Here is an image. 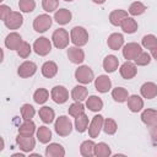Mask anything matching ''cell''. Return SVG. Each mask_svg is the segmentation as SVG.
<instances>
[{
	"label": "cell",
	"instance_id": "cell-1",
	"mask_svg": "<svg viewBox=\"0 0 157 157\" xmlns=\"http://www.w3.org/2000/svg\"><path fill=\"white\" fill-rule=\"evenodd\" d=\"M54 128H55V132L59 136L65 137V136L71 134V131H72V123H71V120L67 117L60 115L59 118H56Z\"/></svg>",
	"mask_w": 157,
	"mask_h": 157
},
{
	"label": "cell",
	"instance_id": "cell-2",
	"mask_svg": "<svg viewBox=\"0 0 157 157\" xmlns=\"http://www.w3.org/2000/svg\"><path fill=\"white\" fill-rule=\"evenodd\" d=\"M70 38H71V42L74 43V45L82 47V45L87 44V42H88V33L83 27L76 26L71 29Z\"/></svg>",
	"mask_w": 157,
	"mask_h": 157
},
{
	"label": "cell",
	"instance_id": "cell-3",
	"mask_svg": "<svg viewBox=\"0 0 157 157\" xmlns=\"http://www.w3.org/2000/svg\"><path fill=\"white\" fill-rule=\"evenodd\" d=\"M52 40H53V44L55 45V48L64 49L69 45V42L71 40V38L69 37V33H67L66 29L58 28V29L54 31V33L52 36Z\"/></svg>",
	"mask_w": 157,
	"mask_h": 157
},
{
	"label": "cell",
	"instance_id": "cell-4",
	"mask_svg": "<svg viewBox=\"0 0 157 157\" xmlns=\"http://www.w3.org/2000/svg\"><path fill=\"white\" fill-rule=\"evenodd\" d=\"M75 78L80 82V83H83V85H87L90 82H92V80L94 78V74L92 71V69L87 65H82V66H78L75 71Z\"/></svg>",
	"mask_w": 157,
	"mask_h": 157
},
{
	"label": "cell",
	"instance_id": "cell-5",
	"mask_svg": "<svg viewBox=\"0 0 157 157\" xmlns=\"http://www.w3.org/2000/svg\"><path fill=\"white\" fill-rule=\"evenodd\" d=\"M52 23H53V20L49 15H47V13L38 15L33 21V28H34L36 32L43 33V32H45L50 28Z\"/></svg>",
	"mask_w": 157,
	"mask_h": 157
},
{
	"label": "cell",
	"instance_id": "cell-6",
	"mask_svg": "<svg viewBox=\"0 0 157 157\" xmlns=\"http://www.w3.org/2000/svg\"><path fill=\"white\" fill-rule=\"evenodd\" d=\"M33 50L36 52V54H38L40 56H44V55H47V54L50 53V50H52V43H50V40L48 38L39 37L33 43Z\"/></svg>",
	"mask_w": 157,
	"mask_h": 157
},
{
	"label": "cell",
	"instance_id": "cell-7",
	"mask_svg": "<svg viewBox=\"0 0 157 157\" xmlns=\"http://www.w3.org/2000/svg\"><path fill=\"white\" fill-rule=\"evenodd\" d=\"M16 142L23 152H31L36 146V140L32 135H21V134H18V136L16 137Z\"/></svg>",
	"mask_w": 157,
	"mask_h": 157
},
{
	"label": "cell",
	"instance_id": "cell-8",
	"mask_svg": "<svg viewBox=\"0 0 157 157\" xmlns=\"http://www.w3.org/2000/svg\"><path fill=\"white\" fill-rule=\"evenodd\" d=\"M141 52H142L141 45L137 44V43L131 42V43H128V44L124 45V48H123V56L126 60H135Z\"/></svg>",
	"mask_w": 157,
	"mask_h": 157
},
{
	"label": "cell",
	"instance_id": "cell-9",
	"mask_svg": "<svg viewBox=\"0 0 157 157\" xmlns=\"http://www.w3.org/2000/svg\"><path fill=\"white\" fill-rule=\"evenodd\" d=\"M50 96H52V99L58 104H63L69 99V92L64 86L53 87V90L50 92Z\"/></svg>",
	"mask_w": 157,
	"mask_h": 157
},
{
	"label": "cell",
	"instance_id": "cell-10",
	"mask_svg": "<svg viewBox=\"0 0 157 157\" xmlns=\"http://www.w3.org/2000/svg\"><path fill=\"white\" fill-rule=\"evenodd\" d=\"M103 123H104V119H103L102 115L98 114V115L93 117V119H92V121H91V124L88 126V135H90V137H92V139L98 137L101 130L103 129Z\"/></svg>",
	"mask_w": 157,
	"mask_h": 157
},
{
	"label": "cell",
	"instance_id": "cell-11",
	"mask_svg": "<svg viewBox=\"0 0 157 157\" xmlns=\"http://www.w3.org/2000/svg\"><path fill=\"white\" fill-rule=\"evenodd\" d=\"M36 71H37V65L33 61H23L17 69L18 76L22 78H27V77L33 76L36 74Z\"/></svg>",
	"mask_w": 157,
	"mask_h": 157
},
{
	"label": "cell",
	"instance_id": "cell-12",
	"mask_svg": "<svg viewBox=\"0 0 157 157\" xmlns=\"http://www.w3.org/2000/svg\"><path fill=\"white\" fill-rule=\"evenodd\" d=\"M4 23H5V26H6L9 29H17V28H20V27L22 26V23H23V17H22V15H21L20 12L12 11V12L10 13V16L4 21Z\"/></svg>",
	"mask_w": 157,
	"mask_h": 157
},
{
	"label": "cell",
	"instance_id": "cell-13",
	"mask_svg": "<svg viewBox=\"0 0 157 157\" xmlns=\"http://www.w3.org/2000/svg\"><path fill=\"white\" fill-rule=\"evenodd\" d=\"M22 43H23L22 37L17 32H11L5 38V47L10 50H17Z\"/></svg>",
	"mask_w": 157,
	"mask_h": 157
},
{
	"label": "cell",
	"instance_id": "cell-14",
	"mask_svg": "<svg viewBox=\"0 0 157 157\" xmlns=\"http://www.w3.org/2000/svg\"><path fill=\"white\" fill-rule=\"evenodd\" d=\"M119 71H120V75H121L123 78H125V80H131V78H134V77L136 76V74H137V67H136V64H134V63H131V61L128 60V61H125V63L120 66Z\"/></svg>",
	"mask_w": 157,
	"mask_h": 157
},
{
	"label": "cell",
	"instance_id": "cell-15",
	"mask_svg": "<svg viewBox=\"0 0 157 157\" xmlns=\"http://www.w3.org/2000/svg\"><path fill=\"white\" fill-rule=\"evenodd\" d=\"M67 58L72 64H81L85 60V53L80 47H71L67 49Z\"/></svg>",
	"mask_w": 157,
	"mask_h": 157
},
{
	"label": "cell",
	"instance_id": "cell-16",
	"mask_svg": "<svg viewBox=\"0 0 157 157\" xmlns=\"http://www.w3.org/2000/svg\"><path fill=\"white\" fill-rule=\"evenodd\" d=\"M94 87L98 92L101 93H105L112 88V81L107 75H101L96 78L94 81Z\"/></svg>",
	"mask_w": 157,
	"mask_h": 157
},
{
	"label": "cell",
	"instance_id": "cell-17",
	"mask_svg": "<svg viewBox=\"0 0 157 157\" xmlns=\"http://www.w3.org/2000/svg\"><path fill=\"white\" fill-rule=\"evenodd\" d=\"M141 96L147 99H152L157 96V85L153 82H145L140 88Z\"/></svg>",
	"mask_w": 157,
	"mask_h": 157
},
{
	"label": "cell",
	"instance_id": "cell-18",
	"mask_svg": "<svg viewBox=\"0 0 157 157\" xmlns=\"http://www.w3.org/2000/svg\"><path fill=\"white\" fill-rule=\"evenodd\" d=\"M128 12L125 10H114L109 13V22L113 26H121L125 18H128Z\"/></svg>",
	"mask_w": 157,
	"mask_h": 157
},
{
	"label": "cell",
	"instance_id": "cell-19",
	"mask_svg": "<svg viewBox=\"0 0 157 157\" xmlns=\"http://www.w3.org/2000/svg\"><path fill=\"white\" fill-rule=\"evenodd\" d=\"M141 120L145 125L147 126H153L155 124H157V110L155 109H145L141 113Z\"/></svg>",
	"mask_w": 157,
	"mask_h": 157
},
{
	"label": "cell",
	"instance_id": "cell-20",
	"mask_svg": "<svg viewBox=\"0 0 157 157\" xmlns=\"http://www.w3.org/2000/svg\"><path fill=\"white\" fill-rule=\"evenodd\" d=\"M45 156H48V157H64L65 150L60 144L53 142V144H49L48 147L45 148Z\"/></svg>",
	"mask_w": 157,
	"mask_h": 157
},
{
	"label": "cell",
	"instance_id": "cell-21",
	"mask_svg": "<svg viewBox=\"0 0 157 157\" xmlns=\"http://www.w3.org/2000/svg\"><path fill=\"white\" fill-rule=\"evenodd\" d=\"M107 44L113 50L120 49L123 47V44H124V37H123V34H120V33H112L108 37V39H107Z\"/></svg>",
	"mask_w": 157,
	"mask_h": 157
},
{
	"label": "cell",
	"instance_id": "cell-22",
	"mask_svg": "<svg viewBox=\"0 0 157 157\" xmlns=\"http://www.w3.org/2000/svg\"><path fill=\"white\" fill-rule=\"evenodd\" d=\"M128 108L132 112V113H137L144 108V101L140 96L137 94H132L128 98Z\"/></svg>",
	"mask_w": 157,
	"mask_h": 157
},
{
	"label": "cell",
	"instance_id": "cell-23",
	"mask_svg": "<svg viewBox=\"0 0 157 157\" xmlns=\"http://www.w3.org/2000/svg\"><path fill=\"white\" fill-rule=\"evenodd\" d=\"M72 13L67 10V9H60L58 11H55L54 13V20L59 23V25H66L71 21Z\"/></svg>",
	"mask_w": 157,
	"mask_h": 157
},
{
	"label": "cell",
	"instance_id": "cell-24",
	"mask_svg": "<svg viewBox=\"0 0 157 157\" xmlns=\"http://www.w3.org/2000/svg\"><path fill=\"white\" fill-rule=\"evenodd\" d=\"M58 74V65L54 61H45L42 65V75L47 78H52Z\"/></svg>",
	"mask_w": 157,
	"mask_h": 157
},
{
	"label": "cell",
	"instance_id": "cell-25",
	"mask_svg": "<svg viewBox=\"0 0 157 157\" xmlns=\"http://www.w3.org/2000/svg\"><path fill=\"white\" fill-rule=\"evenodd\" d=\"M119 66V60L115 55H107L103 60V69L107 72H114Z\"/></svg>",
	"mask_w": 157,
	"mask_h": 157
},
{
	"label": "cell",
	"instance_id": "cell-26",
	"mask_svg": "<svg viewBox=\"0 0 157 157\" xmlns=\"http://www.w3.org/2000/svg\"><path fill=\"white\" fill-rule=\"evenodd\" d=\"M87 94H88L87 88L85 86H80V85L78 86H75L72 88V91H71V97H72V99L75 102H82V101H85L87 98Z\"/></svg>",
	"mask_w": 157,
	"mask_h": 157
},
{
	"label": "cell",
	"instance_id": "cell-27",
	"mask_svg": "<svg viewBox=\"0 0 157 157\" xmlns=\"http://www.w3.org/2000/svg\"><path fill=\"white\" fill-rule=\"evenodd\" d=\"M94 147H96V144L92 140H86L80 146V153L83 157H92L94 156Z\"/></svg>",
	"mask_w": 157,
	"mask_h": 157
},
{
	"label": "cell",
	"instance_id": "cell-28",
	"mask_svg": "<svg viewBox=\"0 0 157 157\" xmlns=\"http://www.w3.org/2000/svg\"><path fill=\"white\" fill-rule=\"evenodd\" d=\"M86 107L92 112H99L103 108V101L97 96H90L86 101Z\"/></svg>",
	"mask_w": 157,
	"mask_h": 157
},
{
	"label": "cell",
	"instance_id": "cell-29",
	"mask_svg": "<svg viewBox=\"0 0 157 157\" xmlns=\"http://www.w3.org/2000/svg\"><path fill=\"white\" fill-rule=\"evenodd\" d=\"M39 118H40V120L43 121V123H45V124H50V123H53V120H54V118H55V113H54V110L50 108V107H42L40 109H39Z\"/></svg>",
	"mask_w": 157,
	"mask_h": 157
},
{
	"label": "cell",
	"instance_id": "cell-30",
	"mask_svg": "<svg viewBox=\"0 0 157 157\" xmlns=\"http://www.w3.org/2000/svg\"><path fill=\"white\" fill-rule=\"evenodd\" d=\"M121 29L123 32L128 33V34H131V33H135L137 31V22L132 18V17H128L124 20V22L121 23Z\"/></svg>",
	"mask_w": 157,
	"mask_h": 157
},
{
	"label": "cell",
	"instance_id": "cell-31",
	"mask_svg": "<svg viewBox=\"0 0 157 157\" xmlns=\"http://www.w3.org/2000/svg\"><path fill=\"white\" fill-rule=\"evenodd\" d=\"M112 97H113V99H114L115 102L123 103V102L128 101L129 93H128V91H126L125 88H123V87H117V88H113V91H112Z\"/></svg>",
	"mask_w": 157,
	"mask_h": 157
},
{
	"label": "cell",
	"instance_id": "cell-32",
	"mask_svg": "<svg viewBox=\"0 0 157 157\" xmlns=\"http://www.w3.org/2000/svg\"><path fill=\"white\" fill-rule=\"evenodd\" d=\"M37 139L42 144H48L52 139V131L47 126H39L37 130Z\"/></svg>",
	"mask_w": 157,
	"mask_h": 157
},
{
	"label": "cell",
	"instance_id": "cell-33",
	"mask_svg": "<svg viewBox=\"0 0 157 157\" xmlns=\"http://www.w3.org/2000/svg\"><path fill=\"white\" fill-rule=\"evenodd\" d=\"M36 131V125L32 120H25V123H22L18 126V134L21 135H33Z\"/></svg>",
	"mask_w": 157,
	"mask_h": 157
},
{
	"label": "cell",
	"instance_id": "cell-34",
	"mask_svg": "<svg viewBox=\"0 0 157 157\" xmlns=\"http://www.w3.org/2000/svg\"><path fill=\"white\" fill-rule=\"evenodd\" d=\"M110 153H112L110 147H109L105 142L96 144V147H94V156H97V157H108V156H110Z\"/></svg>",
	"mask_w": 157,
	"mask_h": 157
},
{
	"label": "cell",
	"instance_id": "cell-35",
	"mask_svg": "<svg viewBox=\"0 0 157 157\" xmlns=\"http://www.w3.org/2000/svg\"><path fill=\"white\" fill-rule=\"evenodd\" d=\"M75 128L78 132H85L88 128V117L86 114H82L75 118Z\"/></svg>",
	"mask_w": 157,
	"mask_h": 157
},
{
	"label": "cell",
	"instance_id": "cell-36",
	"mask_svg": "<svg viewBox=\"0 0 157 157\" xmlns=\"http://www.w3.org/2000/svg\"><path fill=\"white\" fill-rule=\"evenodd\" d=\"M48 98H49V92H48V90H45V88H38V90H36V92L33 93V99H34V102L38 103V104L45 103V102L48 101Z\"/></svg>",
	"mask_w": 157,
	"mask_h": 157
},
{
	"label": "cell",
	"instance_id": "cell-37",
	"mask_svg": "<svg viewBox=\"0 0 157 157\" xmlns=\"http://www.w3.org/2000/svg\"><path fill=\"white\" fill-rule=\"evenodd\" d=\"M69 114L74 118H77L82 114H85V107L81 102H75L69 107Z\"/></svg>",
	"mask_w": 157,
	"mask_h": 157
},
{
	"label": "cell",
	"instance_id": "cell-38",
	"mask_svg": "<svg viewBox=\"0 0 157 157\" xmlns=\"http://www.w3.org/2000/svg\"><path fill=\"white\" fill-rule=\"evenodd\" d=\"M117 129H118V125L115 123L114 119H110V118H107L104 119V123H103V131L107 134V135H113L117 132Z\"/></svg>",
	"mask_w": 157,
	"mask_h": 157
},
{
	"label": "cell",
	"instance_id": "cell-39",
	"mask_svg": "<svg viewBox=\"0 0 157 157\" xmlns=\"http://www.w3.org/2000/svg\"><path fill=\"white\" fill-rule=\"evenodd\" d=\"M146 11V6L141 1H135L129 7V13L132 16H140Z\"/></svg>",
	"mask_w": 157,
	"mask_h": 157
},
{
	"label": "cell",
	"instance_id": "cell-40",
	"mask_svg": "<svg viewBox=\"0 0 157 157\" xmlns=\"http://www.w3.org/2000/svg\"><path fill=\"white\" fill-rule=\"evenodd\" d=\"M141 43H142V47L144 48L151 50V49H153V48L157 47V37L153 36V34H146V36H144Z\"/></svg>",
	"mask_w": 157,
	"mask_h": 157
},
{
	"label": "cell",
	"instance_id": "cell-41",
	"mask_svg": "<svg viewBox=\"0 0 157 157\" xmlns=\"http://www.w3.org/2000/svg\"><path fill=\"white\" fill-rule=\"evenodd\" d=\"M34 114H36V110H34L33 105L26 103V104H23L21 107V115H22V118L25 120H31L34 117Z\"/></svg>",
	"mask_w": 157,
	"mask_h": 157
},
{
	"label": "cell",
	"instance_id": "cell-42",
	"mask_svg": "<svg viewBox=\"0 0 157 157\" xmlns=\"http://www.w3.org/2000/svg\"><path fill=\"white\" fill-rule=\"evenodd\" d=\"M18 7L22 12H32L36 7V1L34 0H20Z\"/></svg>",
	"mask_w": 157,
	"mask_h": 157
},
{
	"label": "cell",
	"instance_id": "cell-43",
	"mask_svg": "<svg viewBox=\"0 0 157 157\" xmlns=\"http://www.w3.org/2000/svg\"><path fill=\"white\" fill-rule=\"evenodd\" d=\"M59 0H42V7L47 12H53L58 9Z\"/></svg>",
	"mask_w": 157,
	"mask_h": 157
},
{
	"label": "cell",
	"instance_id": "cell-44",
	"mask_svg": "<svg viewBox=\"0 0 157 157\" xmlns=\"http://www.w3.org/2000/svg\"><path fill=\"white\" fill-rule=\"evenodd\" d=\"M31 52H32V48H31L29 43H27V42H25V40H23V43L21 44V47L17 49V54H18V56L22 58V59L28 58L29 54H31Z\"/></svg>",
	"mask_w": 157,
	"mask_h": 157
},
{
	"label": "cell",
	"instance_id": "cell-45",
	"mask_svg": "<svg viewBox=\"0 0 157 157\" xmlns=\"http://www.w3.org/2000/svg\"><path fill=\"white\" fill-rule=\"evenodd\" d=\"M150 63H151V55L148 53H145V52H141L139 54V56L135 59V64L139 66H146Z\"/></svg>",
	"mask_w": 157,
	"mask_h": 157
},
{
	"label": "cell",
	"instance_id": "cell-46",
	"mask_svg": "<svg viewBox=\"0 0 157 157\" xmlns=\"http://www.w3.org/2000/svg\"><path fill=\"white\" fill-rule=\"evenodd\" d=\"M11 12H12V11H11L10 6H7V5H1V6H0V18H1L2 21H5V20L10 16Z\"/></svg>",
	"mask_w": 157,
	"mask_h": 157
},
{
	"label": "cell",
	"instance_id": "cell-47",
	"mask_svg": "<svg viewBox=\"0 0 157 157\" xmlns=\"http://www.w3.org/2000/svg\"><path fill=\"white\" fill-rule=\"evenodd\" d=\"M150 136H151V139H152L155 142H157V124H155L153 126H151Z\"/></svg>",
	"mask_w": 157,
	"mask_h": 157
},
{
	"label": "cell",
	"instance_id": "cell-48",
	"mask_svg": "<svg viewBox=\"0 0 157 157\" xmlns=\"http://www.w3.org/2000/svg\"><path fill=\"white\" fill-rule=\"evenodd\" d=\"M151 54H152L153 59L157 61V47H156V48H153V49H151Z\"/></svg>",
	"mask_w": 157,
	"mask_h": 157
},
{
	"label": "cell",
	"instance_id": "cell-49",
	"mask_svg": "<svg viewBox=\"0 0 157 157\" xmlns=\"http://www.w3.org/2000/svg\"><path fill=\"white\" fill-rule=\"evenodd\" d=\"M94 4H98V5H102V4H104L105 2V0H92Z\"/></svg>",
	"mask_w": 157,
	"mask_h": 157
},
{
	"label": "cell",
	"instance_id": "cell-50",
	"mask_svg": "<svg viewBox=\"0 0 157 157\" xmlns=\"http://www.w3.org/2000/svg\"><path fill=\"white\" fill-rule=\"evenodd\" d=\"M64 1H74V0H64Z\"/></svg>",
	"mask_w": 157,
	"mask_h": 157
}]
</instances>
